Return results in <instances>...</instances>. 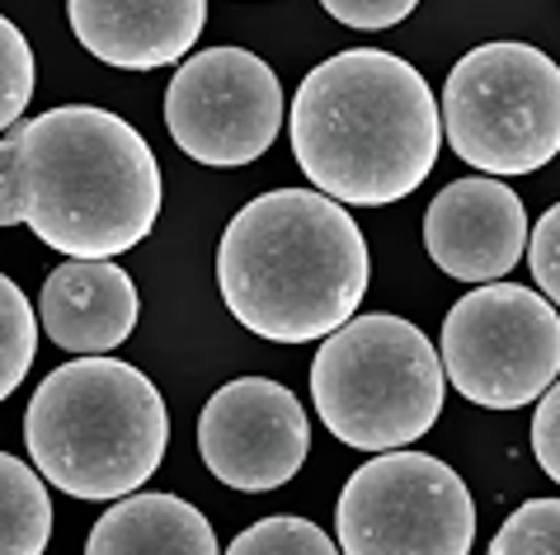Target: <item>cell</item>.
I'll return each mask as SVG.
<instances>
[{
	"mask_svg": "<svg viewBox=\"0 0 560 555\" xmlns=\"http://www.w3.org/2000/svg\"><path fill=\"white\" fill-rule=\"evenodd\" d=\"M161 217V165L128 118L61 104L0 137V226L67 259H118Z\"/></svg>",
	"mask_w": 560,
	"mask_h": 555,
	"instance_id": "6da1fadb",
	"label": "cell"
},
{
	"mask_svg": "<svg viewBox=\"0 0 560 555\" xmlns=\"http://www.w3.org/2000/svg\"><path fill=\"white\" fill-rule=\"evenodd\" d=\"M443 122L429 81L382 48L335 52L292 95V156L320 198L386 208L433 175Z\"/></svg>",
	"mask_w": 560,
	"mask_h": 555,
	"instance_id": "7a4b0ae2",
	"label": "cell"
},
{
	"mask_svg": "<svg viewBox=\"0 0 560 555\" xmlns=\"http://www.w3.org/2000/svg\"><path fill=\"white\" fill-rule=\"evenodd\" d=\"M368 240L316 189H273L245 203L217 245L226 311L273 344L330 339L368 292Z\"/></svg>",
	"mask_w": 560,
	"mask_h": 555,
	"instance_id": "3957f363",
	"label": "cell"
},
{
	"mask_svg": "<svg viewBox=\"0 0 560 555\" xmlns=\"http://www.w3.org/2000/svg\"><path fill=\"white\" fill-rule=\"evenodd\" d=\"M38 475L71 499H128L165 461L170 410L155 381L118 358H75L43 377L24 410Z\"/></svg>",
	"mask_w": 560,
	"mask_h": 555,
	"instance_id": "277c9868",
	"label": "cell"
},
{
	"mask_svg": "<svg viewBox=\"0 0 560 555\" xmlns=\"http://www.w3.org/2000/svg\"><path fill=\"white\" fill-rule=\"evenodd\" d=\"M443 363L433 339L400 316H353L311 363L320 424L358 452H406L443 414Z\"/></svg>",
	"mask_w": 560,
	"mask_h": 555,
	"instance_id": "5b68a950",
	"label": "cell"
},
{
	"mask_svg": "<svg viewBox=\"0 0 560 555\" xmlns=\"http://www.w3.org/2000/svg\"><path fill=\"white\" fill-rule=\"evenodd\" d=\"M439 122L486 179L533 175L560 151V67L533 43H486L447 71Z\"/></svg>",
	"mask_w": 560,
	"mask_h": 555,
	"instance_id": "8992f818",
	"label": "cell"
},
{
	"mask_svg": "<svg viewBox=\"0 0 560 555\" xmlns=\"http://www.w3.org/2000/svg\"><path fill=\"white\" fill-rule=\"evenodd\" d=\"M443 381L480 410H523L556 387L560 316L533 287H471L443 320Z\"/></svg>",
	"mask_w": 560,
	"mask_h": 555,
	"instance_id": "52a82bcc",
	"label": "cell"
},
{
	"mask_svg": "<svg viewBox=\"0 0 560 555\" xmlns=\"http://www.w3.org/2000/svg\"><path fill=\"white\" fill-rule=\"evenodd\" d=\"M335 532L339 555H471L476 499L447 461L382 452L349 475Z\"/></svg>",
	"mask_w": 560,
	"mask_h": 555,
	"instance_id": "ba28073f",
	"label": "cell"
},
{
	"mask_svg": "<svg viewBox=\"0 0 560 555\" xmlns=\"http://www.w3.org/2000/svg\"><path fill=\"white\" fill-rule=\"evenodd\" d=\"M165 128L198 165L236 169L259 161L283 132L278 71L245 48L189 57L165 90Z\"/></svg>",
	"mask_w": 560,
	"mask_h": 555,
	"instance_id": "9c48e42d",
	"label": "cell"
},
{
	"mask_svg": "<svg viewBox=\"0 0 560 555\" xmlns=\"http://www.w3.org/2000/svg\"><path fill=\"white\" fill-rule=\"evenodd\" d=\"M311 452V420L283 381L236 377L198 414V457L241 495L288 485Z\"/></svg>",
	"mask_w": 560,
	"mask_h": 555,
	"instance_id": "30bf717a",
	"label": "cell"
},
{
	"mask_svg": "<svg viewBox=\"0 0 560 555\" xmlns=\"http://www.w3.org/2000/svg\"><path fill=\"white\" fill-rule=\"evenodd\" d=\"M424 250L457 283H500L527 250L523 198L504 179H457L424 212Z\"/></svg>",
	"mask_w": 560,
	"mask_h": 555,
	"instance_id": "8fae6325",
	"label": "cell"
},
{
	"mask_svg": "<svg viewBox=\"0 0 560 555\" xmlns=\"http://www.w3.org/2000/svg\"><path fill=\"white\" fill-rule=\"evenodd\" d=\"M137 316V283L114 259H67L48 273L38 297L43 334L81 358H104L108 349L132 339Z\"/></svg>",
	"mask_w": 560,
	"mask_h": 555,
	"instance_id": "7c38bea8",
	"label": "cell"
},
{
	"mask_svg": "<svg viewBox=\"0 0 560 555\" xmlns=\"http://www.w3.org/2000/svg\"><path fill=\"white\" fill-rule=\"evenodd\" d=\"M67 14L81 48L118 71L175 67L208 24L203 0H71Z\"/></svg>",
	"mask_w": 560,
	"mask_h": 555,
	"instance_id": "4fadbf2b",
	"label": "cell"
},
{
	"mask_svg": "<svg viewBox=\"0 0 560 555\" xmlns=\"http://www.w3.org/2000/svg\"><path fill=\"white\" fill-rule=\"evenodd\" d=\"M85 555H217V532L179 495H128L95 522Z\"/></svg>",
	"mask_w": 560,
	"mask_h": 555,
	"instance_id": "5bb4252c",
	"label": "cell"
},
{
	"mask_svg": "<svg viewBox=\"0 0 560 555\" xmlns=\"http://www.w3.org/2000/svg\"><path fill=\"white\" fill-rule=\"evenodd\" d=\"M52 542V495L28 461L0 452V555H43Z\"/></svg>",
	"mask_w": 560,
	"mask_h": 555,
	"instance_id": "9a60e30c",
	"label": "cell"
},
{
	"mask_svg": "<svg viewBox=\"0 0 560 555\" xmlns=\"http://www.w3.org/2000/svg\"><path fill=\"white\" fill-rule=\"evenodd\" d=\"M38 353V316L14 278L0 273V400L20 391Z\"/></svg>",
	"mask_w": 560,
	"mask_h": 555,
	"instance_id": "2e32d148",
	"label": "cell"
},
{
	"mask_svg": "<svg viewBox=\"0 0 560 555\" xmlns=\"http://www.w3.org/2000/svg\"><path fill=\"white\" fill-rule=\"evenodd\" d=\"M226 555H339V546L330 542V532L316 528V522L278 513V518L250 522V528L226 546Z\"/></svg>",
	"mask_w": 560,
	"mask_h": 555,
	"instance_id": "e0dca14e",
	"label": "cell"
},
{
	"mask_svg": "<svg viewBox=\"0 0 560 555\" xmlns=\"http://www.w3.org/2000/svg\"><path fill=\"white\" fill-rule=\"evenodd\" d=\"M486 555H560V504L556 499H527L518 513L494 532Z\"/></svg>",
	"mask_w": 560,
	"mask_h": 555,
	"instance_id": "ac0fdd59",
	"label": "cell"
},
{
	"mask_svg": "<svg viewBox=\"0 0 560 555\" xmlns=\"http://www.w3.org/2000/svg\"><path fill=\"white\" fill-rule=\"evenodd\" d=\"M34 99V48L0 14V132H10Z\"/></svg>",
	"mask_w": 560,
	"mask_h": 555,
	"instance_id": "d6986e66",
	"label": "cell"
},
{
	"mask_svg": "<svg viewBox=\"0 0 560 555\" xmlns=\"http://www.w3.org/2000/svg\"><path fill=\"white\" fill-rule=\"evenodd\" d=\"M527 264H533L541 297L556 306L560 297V208H547V217L533 226V236H527Z\"/></svg>",
	"mask_w": 560,
	"mask_h": 555,
	"instance_id": "ffe728a7",
	"label": "cell"
},
{
	"mask_svg": "<svg viewBox=\"0 0 560 555\" xmlns=\"http://www.w3.org/2000/svg\"><path fill=\"white\" fill-rule=\"evenodd\" d=\"M325 14L349 28H396L415 14V0H330Z\"/></svg>",
	"mask_w": 560,
	"mask_h": 555,
	"instance_id": "44dd1931",
	"label": "cell"
},
{
	"mask_svg": "<svg viewBox=\"0 0 560 555\" xmlns=\"http://www.w3.org/2000/svg\"><path fill=\"white\" fill-rule=\"evenodd\" d=\"M560 391L551 387L547 395H541V405L533 414V452H537V467L551 475H560Z\"/></svg>",
	"mask_w": 560,
	"mask_h": 555,
	"instance_id": "7402d4cb",
	"label": "cell"
}]
</instances>
